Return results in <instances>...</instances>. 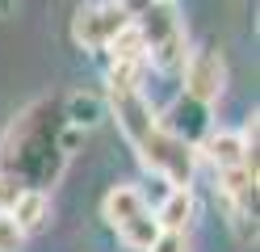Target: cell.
<instances>
[{"mask_svg": "<svg viewBox=\"0 0 260 252\" xmlns=\"http://www.w3.org/2000/svg\"><path fill=\"white\" fill-rule=\"evenodd\" d=\"M101 118H105V101H101V97H92V93H72V97H63V122H68V126L92 130Z\"/></svg>", "mask_w": 260, "mask_h": 252, "instance_id": "30bf717a", "label": "cell"}, {"mask_svg": "<svg viewBox=\"0 0 260 252\" xmlns=\"http://www.w3.org/2000/svg\"><path fill=\"white\" fill-rule=\"evenodd\" d=\"M143 210H151V206H147V198H143V189H135V185H113V189L101 198V218L113 231H118L126 218L143 214Z\"/></svg>", "mask_w": 260, "mask_h": 252, "instance_id": "ba28073f", "label": "cell"}, {"mask_svg": "<svg viewBox=\"0 0 260 252\" xmlns=\"http://www.w3.org/2000/svg\"><path fill=\"white\" fill-rule=\"evenodd\" d=\"M151 5H172V0H151Z\"/></svg>", "mask_w": 260, "mask_h": 252, "instance_id": "2e32d148", "label": "cell"}, {"mask_svg": "<svg viewBox=\"0 0 260 252\" xmlns=\"http://www.w3.org/2000/svg\"><path fill=\"white\" fill-rule=\"evenodd\" d=\"M118 240H122L130 252H147V248L159 240V223L151 218V210H143V214L126 218V223L118 227Z\"/></svg>", "mask_w": 260, "mask_h": 252, "instance_id": "8fae6325", "label": "cell"}, {"mask_svg": "<svg viewBox=\"0 0 260 252\" xmlns=\"http://www.w3.org/2000/svg\"><path fill=\"white\" fill-rule=\"evenodd\" d=\"M21 244H25V235L13 227L9 214H0V252H21Z\"/></svg>", "mask_w": 260, "mask_h": 252, "instance_id": "7c38bea8", "label": "cell"}, {"mask_svg": "<svg viewBox=\"0 0 260 252\" xmlns=\"http://www.w3.org/2000/svg\"><path fill=\"white\" fill-rule=\"evenodd\" d=\"M198 151L214 164V173H231V168H248L256 173V156H248V143H243L239 130H210L198 143Z\"/></svg>", "mask_w": 260, "mask_h": 252, "instance_id": "8992f818", "label": "cell"}, {"mask_svg": "<svg viewBox=\"0 0 260 252\" xmlns=\"http://www.w3.org/2000/svg\"><path fill=\"white\" fill-rule=\"evenodd\" d=\"M122 30H130V13L122 0H92V5H80L72 17V38L84 50H105Z\"/></svg>", "mask_w": 260, "mask_h": 252, "instance_id": "3957f363", "label": "cell"}, {"mask_svg": "<svg viewBox=\"0 0 260 252\" xmlns=\"http://www.w3.org/2000/svg\"><path fill=\"white\" fill-rule=\"evenodd\" d=\"M80 143H84V130H76V126H63L59 130V151L72 160V151H80Z\"/></svg>", "mask_w": 260, "mask_h": 252, "instance_id": "9a60e30c", "label": "cell"}, {"mask_svg": "<svg viewBox=\"0 0 260 252\" xmlns=\"http://www.w3.org/2000/svg\"><path fill=\"white\" fill-rule=\"evenodd\" d=\"M9 218H13V227H17L25 240H29V235H38V231L46 227V218H51V193H42V189H21V198L13 202Z\"/></svg>", "mask_w": 260, "mask_h": 252, "instance_id": "52a82bcc", "label": "cell"}, {"mask_svg": "<svg viewBox=\"0 0 260 252\" xmlns=\"http://www.w3.org/2000/svg\"><path fill=\"white\" fill-rule=\"evenodd\" d=\"M21 189H25L21 181H13V177L0 173V214H9V210H13V202L21 198Z\"/></svg>", "mask_w": 260, "mask_h": 252, "instance_id": "4fadbf2b", "label": "cell"}, {"mask_svg": "<svg viewBox=\"0 0 260 252\" xmlns=\"http://www.w3.org/2000/svg\"><path fill=\"white\" fill-rule=\"evenodd\" d=\"M63 122V97H38L13 118L0 134V173L21 181L25 189L51 193L59 185L68 156L59 151V130Z\"/></svg>", "mask_w": 260, "mask_h": 252, "instance_id": "6da1fadb", "label": "cell"}, {"mask_svg": "<svg viewBox=\"0 0 260 252\" xmlns=\"http://www.w3.org/2000/svg\"><path fill=\"white\" fill-rule=\"evenodd\" d=\"M0 9H9V0H0Z\"/></svg>", "mask_w": 260, "mask_h": 252, "instance_id": "e0dca14e", "label": "cell"}, {"mask_svg": "<svg viewBox=\"0 0 260 252\" xmlns=\"http://www.w3.org/2000/svg\"><path fill=\"white\" fill-rule=\"evenodd\" d=\"M155 126L164 134H172L176 143H185V147L198 151V143L214 130V105H206V101L189 97V93H176L168 101V109L155 114Z\"/></svg>", "mask_w": 260, "mask_h": 252, "instance_id": "277c9868", "label": "cell"}, {"mask_svg": "<svg viewBox=\"0 0 260 252\" xmlns=\"http://www.w3.org/2000/svg\"><path fill=\"white\" fill-rule=\"evenodd\" d=\"M147 252H189V240H185V235H176V231H159V240Z\"/></svg>", "mask_w": 260, "mask_h": 252, "instance_id": "5bb4252c", "label": "cell"}, {"mask_svg": "<svg viewBox=\"0 0 260 252\" xmlns=\"http://www.w3.org/2000/svg\"><path fill=\"white\" fill-rule=\"evenodd\" d=\"M181 76H185V89L189 97L206 101V105H214L226 89V59L218 46H202V50H189L185 63H181Z\"/></svg>", "mask_w": 260, "mask_h": 252, "instance_id": "5b68a950", "label": "cell"}, {"mask_svg": "<svg viewBox=\"0 0 260 252\" xmlns=\"http://www.w3.org/2000/svg\"><path fill=\"white\" fill-rule=\"evenodd\" d=\"M151 218L159 223V231L185 235L189 218H193V193H189V189H168L164 198H159V206L151 210Z\"/></svg>", "mask_w": 260, "mask_h": 252, "instance_id": "9c48e42d", "label": "cell"}, {"mask_svg": "<svg viewBox=\"0 0 260 252\" xmlns=\"http://www.w3.org/2000/svg\"><path fill=\"white\" fill-rule=\"evenodd\" d=\"M135 151H139L143 168H147V173H155L159 181L168 185V189H189V185H193L198 151H193V147H185V143H176L172 134H164L159 126L143 130L139 139H135Z\"/></svg>", "mask_w": 260, "mask_h": 252, "instance_id": "7a4b0ae2", "label": "cell"}]
</instances>
